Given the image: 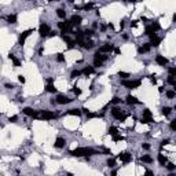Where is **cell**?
<instances>
[{"mask_svg": "<svg viewBox=\"0 0 176 176\" xmlns=\"http://www.w3.org/2000/svg\"><path fill=\"white\" fill-rule=\"evenodd\" d=\"M70 154L73 157H82V155H94V154H99V151L94 150L91 147H77L74 150H72Z\"/></svg>", "mask_w": 176, "mask_h": 176, "instance_id": "6da1fadb", "label": "cell"}, {"mask_svg": "<svg viewBox=\"0 0 176 176\" xmlns=\"http://www.w3.org/2000/svg\"><path fill=\"white\" fill-rule=\"evenodd\" d=\"M106 59H107V55H103V54H100V52L96 51L95 55H94V66H102V63Z\"/></svg>", "mask_w": 176, "mask_h": 176, "instance_id": "7a4b0ae2", "label": "cell"}, {"mask_svg": "<svg viewBox=\"0 0 176 176\" xmlns=\"http://www.w3.org/2000/svg\"><path fill=\"white\" fill-rule=\"evenodd\" d=\"M121 84H122L125 88H128V89H135V88L140 87L142 81H140V80H136V81H131V80H122V82H121Z\"/></svg>", "mask_w": 176, "mask_h": 176, "instance_id": "3957f363", "label": "cell"}, {"mask_svg": "<svg viewBox=\"0 0 176 176\" xmlns=\"http://www.w3.org/2000/svg\"><path fill=\"white\" fill-rule=\"evenodd\" d=\"M58 28H59L62 33H66V32H72V23L70 21H63V22H59L58 23ZM74 33V32H72Z\"/></svg>", "mask_w": 176, "mask_h": 176, "instance_id": "277c9868", "label": "cell"}, {"mask_svg": "<svg viewBox=\"0 0 176 176\" xmlns=\"http://www.w3.org/2000/svg\"><path fill=\"white\" fill-rule=\"evenodd\" d=\"M111 116H113L114 118H117V120H120V121H125V118H126V116L122 114L118 107H113V109H111Z\"/></svg>", "mask_w": 176, "mask_h": 176, "instance_id": "5b68a950", "label": "cell"}, {"mask_svg": "<svg viewBox=\"0 0 176 176\" xmlns=\"http://www.w3.org/2000/svg\"><path fill=\"white\" fill-rule=\"evenodd\" d=\"M50 32H51V29H50V26L47 25V23H41V25H40V28H38V33H40L41 37L48 36Z\"/></svg>", "mask_w": 176, "mask_h": 176, "instance_id": "8992f818", "label": "cell"}, {"mask_svg": "<svg viewBox=\"0 0 176 176\" xmlns=\"http://www.w3.org/2000/svg\"><path fill=\"white\" fill-rule=\"evenodd\" d=\"M41 118H44V120H54V118H56V114L54 111H50V110H43L41 111Z\"/></svg>", "mask_w": 176, "mask_h": 176, "instance_id": "52a82bcc", "label": "cell"}, {"mask_svg": "<svg viewBox=\"0 0 176 176\" xmlns=\"http://www.w3.org/2000/svg\"><path fill=\"white\" fill-rule=\"evenodd\" d=\"M32 33H33L32 29H28V30H25V32H22V34L19 36V45H23V44H25V40H26Z\"/></svg>", "mask_w": 176, "mask_h": 176, "instance_id": "ba28073f", "label": "cell"}, {"mask_svg": "<svg viewBox=\"0 0 176 176\" xmlns=\"http://www.w3.org/2000/svg\"><path fill=\"white\" fill-rule=\"evenodd\" d=\"M55 100H56V103H59V104H66V103H70L73 99L67 98L65 95H58V96L55 98Z\"/></svg>", "mask_w": 176, "mask_h": 176, "instance_id": "9c48e42d", "label": "cell"}, {"mask_svg": "<svg viewBox=\"0 0 176 176\" xmlns=\"http://www.w3.org/2000/svg\"><path fill=\"white\" fill-rule=\"evenodd\" d=\"M114 50V45L113 44H104V45H102L100 48H99L98 52H100V54H106V52H111Z\"/></svg>", "mask_w": 176, "mask_h": 176, "instance_id": "30bf717a", "label": "cell"}, {"mask_svg": "<svg viewBox=\"0 0 176 176\" xmlns=\"http://www.w3.org/2000/svg\"><path fill=\"white\" fill-rule=\"evenodd\" d=\"M160 43H161V38L157 36V34H153V36H150V45H153V47H158Z\"/></svg>", "mask_w": 176, "mask_h": 176, "instance_id": "8fae6325", "label": "cell"}, {"mask_svg": "<svg viewBox=\"0 0 176 176\" xmlns=\"http://www.w3.org/2000/svg\"><path fill=\"white\" fill-rule=\"evenodd\" d=\"M118 160H121L122 162H129L132 160V155L128 151H124V153H121L120 155H118Z\"/></svg>", "mask_w": 176, "mask_h": 176, "instance_id": "7c38bea8", "label": "cell"}, {"mask_svg": "<svg viewBox=\"0 0 176 176\" xmlns=\"http://www.w3.org/2000/svg\"><path fill=\"white\" fill-rule=\"evenodd\" d=\"M22 111H23L26 116H29V117H33V118H36V117H37V111H36V110H33L32 107H25Z\"/></svg>", "mask_w": 176, "mask_h": 176, "instance_id": "4fadbf2b", "label": "cell"}, {"mask_svg": "<svg viewBox=\"0 0 176 176\" xmlns=\"http://www.w3.org/2000/svg\"><path fill=\"white\" fill-rule=\"evenodd\" d=\"M155 62H157L160 66L168 65V59H166L165 56H162V55H157V56H155Z\"/></svg>", "mask_w": 176, "mask_h": 176, "instance_id": "5bb4252c", "label": "cell"}, {"mask_svg": "<svg viewBox=\"0 0 176 176\" xmlns=\"http://www.w3.org/2000/svg\"><path fill=\"white\" fill-rule=\"evenodd\" d=\"M81 22H82V18L80 15H73L70 18V23H72V25H80Z\"/></svg>", "mask_w": 176, "mask_h": 176, "instance_id": "9a60e30c", "label": "cell"}, {"mask_svg": "<svg viewBox=\"0 0 176 176\" xmlns=\"http://www.w3.org/2000/svg\"><path fill=\"white\" fill-rule=\"evenodd\" d=\"M54 146L56 148H62L63 146H65V139H63V138H56V140H55Z\"/></svg>", "mask_w": 176, "mask_h": 176, "instance_id": "2e32d148", "label": "cell"}, {"mask_svg": "<svg viewBox=\"0 0 176 176\" xmlns=\"http://www.w3.org/2000/svg\"><path fill=\"white\" fill-rule=\"evenodd\" d=\"M158 162L161 166H165V164H168V158L165 157L164 154H158Z\"/></svg>", "mask_w": 176, "mask_h": 176, "instance_id": "e0dca14e", "label": "cell"}, {"mask_svg": "<svg viewBox=\"0 0 176 176\" xmlns=\"http://www.w3.org/2000/svg\"><path fill=\"white\" fill-rule=\"evenodd\" d=\"M150 48H151V45L147 43V44H143L142 47H139V50H138V51H139L140 54H143V52H148V51H150Z\"/></svg>", "mask_w": 176, "mask_h": 176, "instance_id": "ac0fdd59", "label": "cell"}, {"mask_svg": "<svg viewBox=\"0 0 176 176\" xmlns=\"http://www.w3.org/2000/svg\"><path fill=\"white\" fill-rule=\"evenodd\" d=\"M126 103H128V104H136V103H139V100H138L135 96L128 95V96H126Z\"/></svg>", "mask_w": 176, "mask_h": 176, "instance_id": "d6986e66", "label": "cell"}, {"mask_svg": "<svg viewBox=\"0 0 176 176\" xmlns=\"http://www.w3.org/2000/svg\"><path fill=\"white\" fill-rule=\"evenodd\" d=\"M81 73H82V74H85V76H89V74H92V73H94V67H91V66H88V67H84Z\"/></svg>", "mask_w": 176, "mask_h": 176, "instance_id": "ffe728a7", "label": "cell"}, {"mask_svg": "<svg viewBox=\"0 0 176 176\" xmlns=\"http://www.w3.org/2000/svg\"><path fill=\"white\" fill-rule=\"evenodd\" d=\"M67 114L70 116H81V109H70L67 111Z\"/></svg>", "mask_w": 176, "mask_h": 176, "instance_id": "44dd1931", "label": "cell"}, {"mask_svg": "<svg viewBox=\"0 0 176 176\" xmlns=\"http://www.w3.org/2000/svg\"><path fill=\"white\" fill-rule=\"evenodd\" d=\"M140 161H142V162H147V164H150V162H153V158H151L150 155H142V157H140Z\"/></svg>", "mask_w": 176, "mask_h": 176, "instance_id": "7402d4cb", "label": "cell"}, {"mask_svg": "<svg viewBox=\"0 0 176 176\" xmlns=\"http://www.w3.org/2000/svg\"><path fill=\"white\" fill-rule=\"evenodd\" d=\"M170 111H172V109H170V107H168V106L162 107V110H161V113H162L164 116H169V114H170Z\"/></svg>", "mask_w": 176, "mask_h": 176, "instance_id": "603a6c76", "label": "cell"}, {"mask_svg": "<svg viewBox=\"0 0 176 176\" xmlns=\"http://www.w3.org/2000/svg\"><path fill=\"white\" fill-rule=\"evenodd\" d=\"M56 14H58V16H59V18H62V19H63V18H66V12H65V10H63V8L56 10Z\"/></svg>", "mask_w": 176, "mask_h": 176, "instance_id": "cb8c5ba5", "label": "cell"}, {"mask_svg": "<svg viewBox=\"0 0 176 176\" xmlns=\"http://www.w3.org/2000/svg\"><path fill=\"white\" fill-rule=\"evenodd\" d=\"M144 34H147V36H153V34H155V32L151 29V26H147V28H146V30H144Z\"/></svg>", "mask_w": 176, "mask_h": 176, "instance_id": "d4e9b609", "label": "cell"}, {"mask_svg": "<svg viewBox=\"0 0 176 176\" xmlns=\"http://www.w3.org/2000/svg\"><path fill=\"white\" fill-rule=\"evenodd\" d=\"M47 91H48V92H56V88H55V85L54 84H47Z\"/></svg>", "mask_w": 176, "mask_h": 176, "instance_id": "484cf974", "label": "cell"}, {"mask_svg": "<svg viewBox=\"0 0 176 176\" xmlns=\"http://www.w3.org/2000/svg\"><path fill=\"white\" fill-rule=\"evenodd\" d=\"M117 132H118V129H117L116 126H110V128H109V135H111V136L117 135Z\"/></svg>", "mask_w": 176, "mask_h": 176, "instance_id": "4316f807", "label": "cell"}, {"mask_svg": "<svg viewBox=\"0 0 176 176\" xmlns=\"http://www.w3.org/2000/svg\"><path fill=\"white\" fill-rule=\"evenodd\" d=\"M92 47H94V41H91V40H85V44H84V48L89 50V48H92Z\"/></svg>", "mask_w": 176, "mask_h": 176, "instance_id": "83f0119b", "label": "cell"}, {"mask_svg": "<svg viewBox=\"0 0 176 176\" xmlns=\"http://www.w3.org/2000/svg\"><path fill=\"white\" fill-rule=\"evenodd\" d=\"M166 96H168L169 99H173L176 96V92L173 91V89H169V91H166Z\"/></svg>", "mask_w": 176, "mask_h": 176, "instance_id": "f1b7e54d", "label": "cell"}, {"mask_svg": "<svg viewBox=\"0 0 176 176\" xmlns=\"http://www.w3.org/2000/svg\"><path fill=\"white\" fill-rule=\"evenodd\" d=\"M7 21L10 23H16V16L15 15H8L7 16Z\"/></svg>", "mask_w": 176, "mask_h": 176, "instance_id": "f546056e", "label": "cell"}, {"mask_svg": "<svg viewBox=\"0 0 176 176\" xmlns=\"http://www.w3.org/2000/svg\"><path fill=\"white\" fill-rule=\"evenodd\" d=\"M151 121H153V118H147V117H142V118H140V122H142V124H150Z\"/></svg>", "mask_w": 176, "mask_h": 176, "instance_id": "4dcf8cb0", "label": "cell"}, {"mask_svg": "<svg viewBox=\"0 0 176 176\" xmlns=\"http://www.w3.org/2000/svg\"><path fill=\"white\" fill-rule=\"evenodd\" d=\"M80 74H81V72H80V70H73V72H72V74H70V77H72V78H77Z\"/></svg>", "mask_w": 176, "mask_h": 176, "instance_id": "1f68e13d", "label": "cell"}, {"mask_svg": "<svg viewBox=\"0 0 176 176\" xmlns=\"http://www.w3.org/2000/svg\"><path fill=\"white\" fill-rule=\"evenodd\" d=\"M118 76L122 77L124 80H126V78L129 77V73H126V72H118Z\"/></svg>", "mask_w": 176, "mask_h": 176, "instance_id": "d6a6232c", "label": "cell"}, {"mask_svg": "<svg viewBox=\"0 0 176 176\" xmlns=\"http://www.w3.org/2000/svg\"><path fill=\"white\" fill-rule=\"evenodd\" d=\"M160 28H161V26H160V23H158V22H154L153 25H151V29H153L154 32H157V30H160Z\"/></svg>", "mask_w": 176, "mask_h": 176, "instance_id": "836d02e7", "label": "cell"}, {"mask_svg": "<svg viewBox=\"0 0 176 176\" xmlns=\"http://www.w3.org/2000/svg\"><path fill=\"white\" fill-rule=\"evenodd\" d=\"M143 117H147V118H151V111L148 109H146L144 111H143Z\"/></svg>", "mask_w": 176, "mask_h": 176, "instance_id": "e575fe53", "label": "cell"}, {"mask_svg": "<svg viewBox=\"0 0 176 176\" xmlns=\"http://www.w3.org/2000/svg\"><path fill=\"white\" fill-rule=\"evenodd\" d=\"M107 166H109V168H113V166H116V160H109V161H107Z\"/></svg>", "mask_w": 176, "mask_h": 176, "instance_id": "d590c367", "label": "cell"}, {"mask_svg": "<svg viewBox=\"0 0 176 176\" xmlns=\"http://www.w3.org/2000/svg\"><path fill=\"white\" fill-rule=\"evenodd\" d=\"M74 45H76V41H73V40H70V41L67 43V48H69V50H72L73 47H74Z\"/></svg>", "mask_w": 176, "mask_h": 176, "instance_id": "8d00e7d4", "label": "cell"}, {"mask_svg": "<svg viewBox=\"0 0 176 176\" xmlns=\"http://www.w3.org/2000/svg\"><path fill=\"white\" fill-rule=\"evenodd\" d=\"M56 60H58V62H63V60H65V56L62 54H58L56 55Z\"/></svg>", "mask_w": 176, "mask_h": 176, "instance_id": "74e56055", "label": "cell"}, {"mask_svg": "<svg viewBox=\"0 0 176 176\" xmlns=\"http://www.w3.org/2000/svg\"><path fill=\"white\" fill-rule=\"evenodd\" d=\"M121 102V99L118 98V96H114V98L111 99V103H114V104H117V103H120Z\"/></svg>", "mask_w": 176, "mask_h": 176, "instance_id": "f35d334b", "label": "cell"}, {"mask_svg": "<svg viewBox=\"0 0 176 176\" xmlns=\"http://www.w3.org/2000/svg\"><path fill=\"white\" fill-rule=\"evenodd\" d=\"M168 82H169L170 85H175V84H176L175 78H173V77H172V76H169V77H168Z\"/></svg>", "mask_w": 176, "mask_h": 176, "instance_id": "ab89813d", "label": "cell"}, {"mask_svg": "<svg viewBox=\"0 0 176 176\" xmlns=\"http://www.w3.org/2000/svg\"><path fill=\"white\" fill-rule=\"evenodd\" d=\"M166 168H168V170L172 172V170H175V165L172 164V162H169V164H166Z\"/></svg>", "mask_w": 176, "mask_h": 176, "instance_id": "60d3db41", "label": "cell"}, {"mask_svg": "<svg viewBox=\"0 0 176 176\" xmlns=\"http://www.w3.org/2000/svg\"><path fill=\"white\" fill-rule=\"evenodd\" d=\"M175 74H176V69L175 67H169V76L175 77Z\"/></svg>", "mask_w": 176, "mask_h": 176, "instance_id": "b9f144b4", "label": "cell"}, {"mask_svg": "<svg viewBox=\"0 0 176 176\" xmlns=\"http://www.w3.org/2000/svg\"><path fill=\"white\" fill-rule=\"evenodd\" d=\"M73 92L78 96V95H81V89H80V88H77V87H74V88H73Z\"/></svg>", "mask_w": 176, "mask_h": 176, "instance_id": "7bdbcfd3", "label": "cell"}, {"mask_svg": "<svg viewBox=\"0 0 176 176\" xmlns=\"http://www.w3.org/2000/svg\"><path fill=\"white\" fill-rule=\"evenodd\" d=\"M170 129H172V131H175V129H176V120L170 121Z\"/></svg>", "mask_w": 176, "mask_h": 176, "instance_id": "ee69618b", "label": "cell"}, {"mask_svg": "<svg viewBox=\"0 0 176 176\" xmlns=\"http://www.w3.org/2000/svg\"><path fill=\"white\" fill-rule=\"evenodd\" d=\"M122 139H124V138L120 136V135H114V136H113V140H114V142H118V140H122Z\"/></svg>", "mask_w": 176, "mask_h": 176, "instance_id": "f6af8a7d", "label": "cell"}, {"mask_svg": "<svg viewBox=\"0 0 176 176\" xmlns=\"http://www.w3.org/2000/svg\"><path fill=\"white\" fill-rule=\"evenodd\" d=\"M88 118H95V117H99V114L98 113H88Z\"/></svg>", "mask_w": 176, "mask_h": 176, "instance_id": "bcb514c9", "label": "cell"}, {"mask_svg": "<svg viewBox=\"0 0 176 176\" xmlns=\"http://www.w3.org/2000/svg\"><path fill=\"white\" fill-rule=\"evenodd\" d=\"M92 7H94V4H92V3H88V4H85L84 7H82V8H84V10H91Z\"/></svg>", "mask_w": 176, "mask_h": 176, "instance_id": "7dc6e473", "label": "cell"}, {"mask_svg": "<svg viewBox=\"0 0 176 176\" xmlns=\"http://www.w3.org/2000/svg\"><path fill=\"white\" fill-rule=\"evenodd\" d=\"M12 63H14V66H15V67H18V66H21V62H19V60L16 59H12Z\"/></svg>", "mask_w": 176, "mask_h": 176, "instance_id": "c3c4849f", "label": "cell"}, {"mask_svg": "<svg viewBox=\"0 0 176 176\" xmlns=\"http://www.w3.org/2000/svg\"><path fill=\"white\" fill-rule=\"evenodd\" d=\"M18 80H19V82H21V84H23V82L26 81V80H25V77L22 76V74H19V76H18Z\"/></svg>", "mask_w": 176, "mask_h": 176, "instance_id": "681fc988", "label": "cell"}, {"mask_svg": "<svg viewBox=\"0 0 176 176\" xmlns=\"http://www.w3.org/2000/svg\"><path fill=\"white\" fill-rule=\"evenodd\" d=\"M94 34V30H85L84 32V36H92Z\"/></svg>", "mask_w": 176, "mask_h": 176, "instance_id": "f907efd6", "label": "cell"}, {"mask_svg": "<svg viewBox=\"0 0 176 176\" xmlns=\"http://www.w3.org/2000/svg\"><path fill=\"white\" fill-rule=\"evenodd\" d=\"M154 173H153V170H150V169H147L146 172H144V176H153Z\"/></svg>", "mask_w": 176, "mask_h": 176, "instance_id": "816d5d0a", "label": "cell"}, {"mask_svg": "<svg viewBox=\"0 0 176 176\" xmlns=\"http://www.w3.org/2000/svg\"><path fill=\"white\" fill-rule=\"evenodd\" d=\"M16 120H18V117H16V116H12V117H10V118H8V121H11V122H15Z\"/></svg>", "mask_w": 176, "mask_h": 176, "instance_id": "f5cc1de1", "label": "cell"}, {"mask_svg": "<svg viewBox=\"0 0 176 176\" xmlns=\"http://www.w3.org/2000/svg\"><path fill=\"white\" fill-rule=\"evenodd\" d=\"M150 81L153 82V84H155V82H157V78H155V77H154L153 74H151V76H150Z\"/></svg>", "mask_w": 176, "mask_h": 176, "instance_id": "db71d44e", "label": "cell"}, {"mask_svg": "<svg viewBox=\"0 0 176 176\" xmlns=\"http://www.w3.org/2000/svg\"><path fill=\"white\" fill-rule=\"evenodd\" d=\"M168 143H169V139H165V140L161 142V146H165V144H168Z\"/></svg>", "mask_w": 176, "mask_h": 176, "instance_id": "11a10c76", "label": "cell"}, {"mask_svg": "<svg viewBox=\"0 0 176 176\" xmlns=\"http://www.w3.org/2000/svg\"><path fill=\"white\" fill-rule=\"evenodd\" d=\"M142 147L144 148V150H148V148H150V144H147V143H144V144H142Z\"/></svg>", "mask_w": 176, "mask_h": 176, "instance_id": "9f6ffc18", "label": "cell"}, {"mask_svg": "<svg viewBox=\"0 0 176 176\" xmlns=\"http://www.w3.org/2000/svg\"><path fill=\"white\" fill-rule=\"evenodd\" d=\"M6 88H8V89H12V88H14V84H6Z\"/></svg>", "mask_w": 176, "mask_h": 176, "instance_id": "6f0895ef", "label": "cell"}, {"mask_svg": "<svg viewBox=\"0 0 176 176\" xmlns=\"http://www.w3.org/2000/svg\"><path fill=\"white\" fill-rule=\"evenodd\" d=\"M8 58H10V59L12 60V59H15V55H14V54H11V52H10V54H8Z\"/></svg>", "mask_w": 176, "mask_h": 176, "instance_id": "680465c9", "label": "cell"}, {"mask_svg": "<svg viewBox=\"0 0 176 176\" xmlns=\"http://www.w3.org/2000/svg\"><path fill=\"white\" fill-rule=\"evenodd\" d=\"M103 153H104V154H111V150H109V148H104Z\"/></svg>", "mask_w": 176, "mask_h": 176, "instance_id": "91938a15", "label": "cell"}, {"mask_svg": "<svg viewBox=\"0 0 176 176\" xmlns=\"http://www.w3.org/2000/svg\"><path fill=\"white\" fill-rule=\"evenodd\" d=\"M136 23H138V21H132L131 22V26H136Z\"/></svg>", "mask_w": 176, "mask_h": 176, "instance_id": "94428289", "label": "cell"}, {"mask_svg": "<svg viewBox=\"0 0 176 176\" xmlns=\"http://www.w3.org/2000/svg\"><path fill=\"white\" fill-rule=\"evenodd\" d=\"M111 176H117V170H113V172H111Z\"/></svg>", "mask_w": 176, "mask_h": 176, "instance_id": "6125c7cd", "label": "cell"}, {"mask_svg": "<svg viewBox=\"0 0 176 176\" xmlns=\"http://www.w3.org/2000/svg\"><path fill=\"white\" fill-rule=\"evenodd\" d=\"M169 176H176V175H175V173H172V172H170V173H169Z\"/></svg>", "mask_w": 176, "mask_h": 176, "instance_id": "be15d7a7", "label": "cell"}, {"mask_svg": "<svg viewBox=\"0 0 176 176\" xmlns=\"http://www.w3.org/2000/svg\"><path fill=\"white\" fill-rule=\"evenodd\" d=\"M67 176H74V175H73V173H67Z\"/></svg>", "mask_w": 176, "mask_h": 176, "instance_id": "e7e4bbea", "label": "cell"}]
</instances>
